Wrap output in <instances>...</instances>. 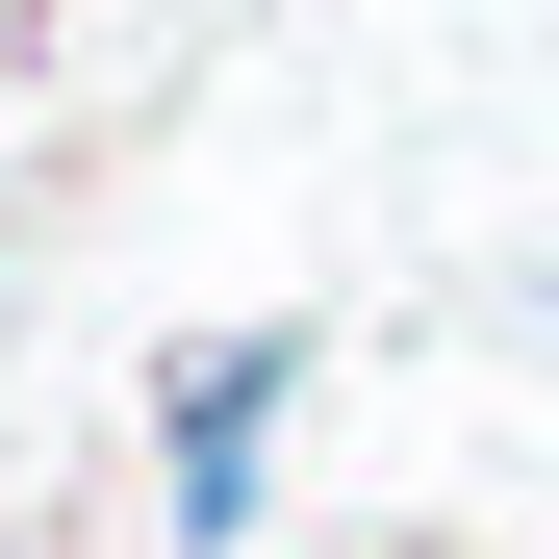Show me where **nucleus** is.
<instances>
[{
  "label": "nucleus",
  "mask_w": 559,
  "mask_h": 559,
  "mask_svg": "<svg viewBox=\"0 0 559 559\" xmlns=\"http://www.w3.org/2000/svg\"><path fill=\"white\" fill-rule=\"evenodd\" d=\"M534 306H559V280H534Z\"/></svg>",
  "instance_id": "2"
},
{
  "label": "nucleus",
  "mask_w": 559,
  "mask_h": 559,
  "mask_svg": "<svg viewBox=\"0 0 559 559\" xmlns=\"http://www.w3.org/2000/svg\"><path fill=\"white\" fill-rule=\"evenodd\" d=\"M280 382H306V331H229V356H178L153 382V432H178V534H254V432H280Z\"/></svg>",
  "instance_id": "1"
}]
</instances>
